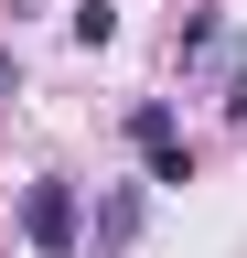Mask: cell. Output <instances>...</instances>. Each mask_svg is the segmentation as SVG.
Masks as SVG:
<instances>
[{"instance_id":"1","label":"cell","mask_w":247,"mask_h":258,"mask_svg":"<svg viewBox=\"0 0 247 258\" xmlns=\"http://www.w3.org/2000/svg\"><path fill=\"white\" fill-rule=\"evenodd\" d=\"M22 237H33L43 258H75V247H86V194H75L65 172H43L33 194H22Z\"/></svg>"},{"instance_id":"2","label":"cell","mask_w":247,"mask_h":258,"mask_svg":"<svg viewBox=\"0 0 247 258\" xmlns=\"http://www.w3.org/2000/svg\"><path fill=\"white\" fill-rule=\"evenodd\" d=\"M140 215H150V194H140V183H108V194H97V215H86V237L118 258V247L140 237Z\"/></svg>"},{"instance_id":"3","label":"cell","mask_w":247,"mask_h":258,"mask_svg":"<svg viewBox=\"0 0 247 258\" xmlns=\"http://www.w3.org/2000/svg\"><path fill=\"white\" fill-rule=\"evenodd\" d=\"M129 140H140V151H183V118H172V97H140V108H129Z\"/></svg>"},{"instance_id":"4","label":"cell","mask_w":247,"mask_h":258,"mask_svg":"<svg viewBox=\"0 0 247 258\" xmlns=\"http://www.w3.org/2000/svg\"><path fill=\"white\" fill-rule=\"evenodd\" d=\"M183 54H194V64H236V32L204 11V22H183Z\"/></svg>"},{"instance_id":"5","label":"cell","mask_w":247,"mask_h":258,"mask_svg":"<svg viewBox=\"0 0 247 258\" xmlns=\"http://www.w3.org/2000/svg\"><path fill=\"white\" fill-rule=\"evenodd\" d=\"M75 43H86V54L118 43V0H75Z\"/></svg>"},{"instance_id":"6","label":"cell","mask_w":247,"mask_h":258,"mask_svg":"<svg viewBox=\"0 0 247 258\" xmlns=\"http://www.w3.org/2000/svg\"><path fill=\"white\" fill-rule=\"evenodd\" d=\"M226 118H236V129H247V76H226Z\"/></svg>"},{"instance_id":"7","label":"cell","mask_w":247,"mask_h":258,"mask_svg":"<svg viewBox=\"0 0 247 258\" xmlns=\"http://www.w3.org/2000/svg\"><path fill=\"white\" fill-rule=\"evenodd\" d=\"M11 86H22V54H11V43H0V97H11Z\"/></svg>"}]
</instances>
